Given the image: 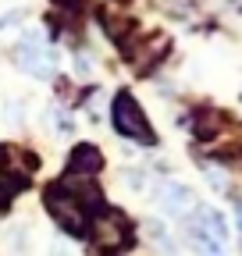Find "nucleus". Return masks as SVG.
Here are the masks:
<instances>
[{
    "instance_id": "1",
    "label": "nucleus",
    "mask_w": 242,
    "mask_h": 256,
    "mask_svg": "<svg viewBox=\"0 0 242 256\" xmlns=\"http://www.w3.org/2000/svg\"><path fill=\"white\" fill-rule=\"evenodd\" d=\"M46 210H50V217L64 228L68 235H86L89 232V206L78 200V192L72 188V185H64V182H57V185H50L46 188Z\"/></svg>"
},
{
    "instance_id": "2",
    "label": "nucleus",
    "mask_w": 242,
    "mask_h": 256,
    "mask_svg": "<svg viewBox=\"0 0 242 256\" xmlns=\"http://www.w3.org/2000/svg\"><path fill=\"white\" fill-rule=\"evenodd\" d=\"M110 121H114V132L118 136L136 139V142H154V132H150V124H146V114H142V107L132 100L128 92H118L114 96Z\"/></svg>"
},
{
    "instance_id": "3",
    "label": "nucleus",
    "mask_w": 242,
    "mask_h": 256,
    "mask_svg": "<svg viewBox=\"0 0 242 256\" xmlns=\"http://www.w3.org/2000/svg\"><path fill=\"white\" fill-rule=\"evenodd\" d=\"M14 57H18L22 68H25V72H32L36 78H50V75H54V64H57V54L43 43L40 32H25V40L18 43Z\"/></svg>"
},
{
    "instance_id": "4",
    "label": "nucleus",
    "mask_w": 242,
    "mask_h": 256,
    "mask_svg": "<svg viewBox=\"0 0 242 256\" xmlns=\"http://www.w3.org/2000/svg\"><path fill=\"white\" fill-rule=\"evenodd\" d=\"M93 242L100 249H128L132 242V224L118 210H100L93 220Z\"/></svg>"
},
{
    "instance_id": "5",
    "label": "nucleus",
    "mask_w": 242,
    "mask_h": 256,
    "mask_svg": "<svg viewBox=\"0 0 242 256\" xmlns=\"http://www.w3.org/2000/svg\"><path fill=\"white\" fill-rule=\"evenodd\" d=\"M164 54H168V36H150L146 43H139L136 50H128V60H132L136 72H150Z\"/></svg>"
},
{
    "instance_id": "6",
    "label": "nucleus",
    "mask_w": 242,
    "mask_h": 256,
    "mask_svg": "<svg viewBox=\"0 0 242 256\" xmlns=\"http://www.w3.org/2000/svg\"><path fill=\"white\" fill-rule=\"evenodd\" d=\"M192 232H200V235H206V238H214V242H221V246H224V238H228L224 217H221L218 210H210V206H203V210L196 214V220H192Z\"/></svg>"
},
{
    "instance_id": "7",
    "label": "nucleus",
    "mask_w": 242,
    "mask_h": 256,
    "mask_svg": "<svg viewBox=\"0 0 242 256\" xmlns=\"http://www.w3.org/2000/svg\"><path fill=\"white\" fill-rule=\"evenodd\" d=\"M104 168V156H100V150L96 146H75L72 150V164H68V171L72 174H96Z\"/></svg>"
},
{
    "instance_id": "8",
    "label": "nucleus",
    "mask_w": 242,
    "mask_h": 256,
    "mask_svg": "<svg viewBox=\"0 0 242 256\" xmlns=\"http://www.w3.org/2000/svg\"><path fill=\"white\" fill-rule=\"evenodd\" d=\"M160 206L168 210V214H186L189 206H192V192L186 188V185H164L160 188Z\"/></svg>"
},
{
    "instance_id": "9",
    "label": "nucleus",
    "mask_w": 242,
    "mask_h": 256,
    "mask_svg": "<svg viewBox=\"0 0 242 256\" xmlns=\"http://www.w3.org/2000/svg\"><path fill=\"white\" fill-rule=\"evenodd\" d=\"M189 235H192V246H196L200 256H224V246H221V242L206 238V235H200V232H192V228H189Z\"/></svg>"
},
{
    "instance_id": "10",
    "label": "nucleus",
    "mask_w": 242,
    "mask_h": 256,
    "mask_svg": "<svg viewBox=\"0 0 242 256\" xmlns=\"http://www.w3.org/2000/svg\"><path fill=\"white\" fill-rule=\"evenodd\" d=\"M11 192H14L11 185H0V214H4V206H8V196H11Z\"/></svg>"
},
{
    "instance_id": "11",
    "label": "nucleus",
    "mask_w": 242,
    "mask_h": 256,
    "mask_svg": "<svg viewBox=\"0 0 242 256\" xmlns=\"http://www.w3.org/2000/svg\"><path fill=\"white\" fill-rule=\"evenodd\" d=\"M22 18V11H11V14H4V18H0V28H8V25H14Z\"/></svg>"
},
{
    "instance_id": "12",
    "label": "nucleus",
    "mask_w": 242,
    "mask_h": 256,
    "mask_svg": "<svg viewBox=\"0 0 242 256\" xmlns=\"http://www.w3.org/2000/svg\"><path fill=\"white\" fill-rule=\"evenodd\" d=\"M238 228H242V210H238Z\"/></svg>"
}]
</instances>
